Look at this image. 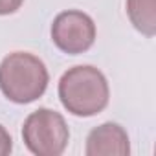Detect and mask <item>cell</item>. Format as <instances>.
<instances>
[{
    "mask_svg": "<svg viewBox=\"0 0 156 156\" xmlns=\"http://www.w3.org/2000/svg\"><path fill=\"white\" fill-rule=\"evenodd\" d=\"M107 77L90 64L66 70L59 81V99L62 107L79 118H90L105 110L108 105Z\"/></svg>",
    "mask_w": 156,
    "mask_h": 156,
    "instance_id": "1",
    "label": "cell"
},
{
    "mask_svg": "<svg viewBox=\"0 0 156 156\" xmlns=\"http://www.w3.org/2000/svg\"><path fill=\"white\" fill-rule=\"evenodd\" d=\"M48 68L33 53L13 51L0 62V90L19 105L39 99L48 88Z\"/></svg>",
    "mask_w": 156,
    "mask_h": 156,
    "instance_id": "2",
    "label": "cell"
},
{
    "mask_svg": "<svg viewBox=\"0 0 156 156\" xmlns=\"http://www.w3.org/2000/svg\"><path fill=\"white\" fill-rule=\"evenodd\" d=\"M22 140L24 145L37 156H59L68 145L70 130L59 112L39 108L26 118Z\"/></svg>",
    "mask_w": 156,
    "mask_h": 156,
    "instance_id": "3",
    "label": "cell"
},
{
    "mask_svg": "<svg viewBox=\"0 0 156 156\" xmlns=\"http://www.w3.org/2000/svg\"><path fill=\"white\" fill-rule=\"evenodd\" d=\"M51 41L61 51L68 55H79L92 48L96 41V24L83 11H62L53 19Z\"/></svg>",
    "mask_w": 156,
    "mask_h": 156,
    "instance_id": "4",
    "label": "cell"
},
{
    "mask_svg": "<svg viewBox=\"0 0 156 156\" xmlns=\"http://www.w3.org/2000/svg\"><path fill=\"white\" fill-rule=\"evenodd\" d=\"M129 152V136L118 123H103L92 129L87 138V156H127Z\"/></svg>",
    "mask_w": 156,
    "mask_h": 156,
    "instance_id": "5",
    "label": "cell"
},
{
    "mask_svg": "<svg viewBox=\"0 0 156 156\" xmlns=\"http://www.w3.org/2000/svg\"><path fill=\"white\" fill-rule=\"evenodd\" d=\"M156 0H127V13L132 26L147 37L156 33Z\"/></svg>",
    "mask_w": 156,
    "mask_h": 156,
    "instance_id": "6",
    "label": "cell"
},
{
    "mask_svg": "<svg viewBox=\"0 0 156 156\" xmlns=\"http://www.w3.org/2000/svg\"><path fill=\"white\" fill-rule=\"evenodd\" d=\"M13 149V140L9 136V132L0 125V156H8Z\"/></svg>",
    "mask_w": 156,
    "mask_h": 156,
    "instance_id": "7",
    "label": "cell"
},
{
    "mask_svg": "<svg viewBox=\"0 0 156 156\" xmlns=\"http://www.w3.org/2000/svg\"><path fill=\"white\" fill-rule=\"evenodd\" d=\"M24 0H0V15H11L20 9Z\"/></svg>",
    "mask_w": 156,
    "mask_h": 156,
    "instance_id": "8",
    "label": "cell"
}]
</instances>
